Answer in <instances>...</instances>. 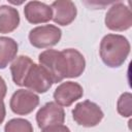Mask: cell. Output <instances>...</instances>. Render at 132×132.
<instances>
[{
  "instance_id": "cell-9",
  "label": "cell",
  "mask_w": 132,
  "mask_h": 132,
  "mask_svg": "<svg viewBox=\"0 0 132 132\" xmlns=\"http://www.w3.org/2000/svg\"><path fill=\"white\" fill-rule=\"evenodd\" d=\"M84 95L82 87L74 81L60 84L54 92V99L60 106H70L73 102L80 99Z\"/></svg>"
},
{
  "instance_id": "cell-3",
  "label": "cell",
  "mask_w": 132,
  "mask_h": 132,
  "mask_svg": "<svg viewBox=\"0 0 132 132\" xmlns=\"http://www.w3.org/2000/svg\"><path fill=\"white\" fill-rule=\"evenodd\" d=\"M104 113L100 106L90 100H85L75 105L72 109L73 120L82 127H95L103 119Z\"/></svg>"
},
{
  "instance_id": "cell-2",
  "label": "cell",
  "mask_w": 132,
  "mask_h": 132,
  "mask_svg": "<svg viewBox=\"0 0 132 132\" xmlns=\"http://www.w3.org/2000/svg\"><path fill=\"white\" fill-rule=\"evenodd\" d=\"M39 64L48 72L53 82H61L67 78V65L63 52L56 50H46L38 56Z\"/></svg>"
},
{
  "instance_id": "cell-11",
  "label": "cell",
  "mask_w": 132,
  "mask_h": 132,
  "mask_svg": "<svg viewBox=\"0 0 132 132\" xmlns=\"http://www.w3.org/2000/svg\"><path fill=\"white\" fill-rule=\"evenodd\" d=\"M24 14L26 20L31 24L47 23L53 19L51 6L39 1H30L25 5Z\"/></svg>"
},
{
  "instance_id": "cell-13",
  "label": "cell",
  "mask_w": 132,
  "mask_h": 132,
  "mask_svg": "<svg viewBox=\"0 0 132 132\" xmlns=\"http://www.w3.org/2000/svg\"><path fill=\"white\" fill-rule=\"evenodd\" d=\"M20 24V13L16 8L8 5L0 6V33L14 31Z\"/></svg>"
},
{
  "instance_id": "cell-4",
  "label": "cell",
  "mask_w": 132,
  "mask_h": 132,
  "mask_svg": "<svg viewBox=\"0 0 132 132\" xmlns=\"http://www.w3.org/2000/svg\"><path fill=\"white\" fill-rule=\"evenodd\" d=\"M104 22L111 31H126L132 26V11L123 2L114 3L107 10Z\"/></svg>"
},
{
  "instance_id": "cell-1",
  "label": "cell",
  "mask_w": 132,
  "mask_h": 132,
  "mask_svg": "<svg viewBox=\"0 0 132 132\" xmlns=\"http://www.w3.org/2000/svg\"><path fill=\"white\" fill-rule=\"evenodd\" d=\"M99 54L102 62L110 67L122 66L130 54V43L126 37L120 34H107L101 42Z\"/></svg>"
},
{
  "instance_id": "cell-10",
  "label": "cell",
  "mask_w": 132,
  "mask_h": 132,
  "mask_svg": "<svg viewBox=\"0 0 132 132\" xmlns=\"http://www.w3.org/2000/svg\"><path fill=\"white\" fill-rule=\"evenodd\" d=\"M53 10V21L61 26H67L71 24L76 18V6L69 0H57L51 5Z\"/></svg>"
},
{
  "instance_id": "cell-17",
  "label": "cell",
  "mask_w": 132,
  "mask_h": 132,
  "mask_svg": "<svg viewBox=\"0 0 132 132\" xmlns=\"http://www.w3.org/2000/svg\"><path fill=\"white\" fill-rule=\"evenodd\" d=\"M118 112L124 118H130L132 114V95L129 92L123 93L117 103Z\"/></svg>"
},
{
  "instance_id": "cell-15",
  "label": "cell",
  "mask_w": 132,
  "mask_h": 132,
  "mask_svg": "<svg viewBox=\"0 0 132 132\" xmlns=\"http://www.w3.org/2000/svg\"><path fill=\"white\" fill-rule=\"evenodd\" d=\"M19 45L16 41L10 37L0 36V69H4L14 60L18 54Z\"/></svg>"
},
{
  "instance_id": "cell-12",
  "label": "cell",
  "mask_w": 132,
  "mask_h": 132,
  "mask_svg": "<svg viewBox=\"0 0 132 132\" xmlns=\"http://www.w3.org/2000/svg\"><path fill=\"white\" fill-rule=\"evenodd\" d=\"M62 52L67 65V78L80 76L86 68V60L82 54L75 48H65Z\"/></svg>"
},
{
  "instance_id": "cell-7",
  "label": "cell",
  "mask_w": 132,
  "mask_h": 132,
  "mask_svg": "<svg viewBox=\"0 0 132 132\" xmlns=\"http://www.w3.org/2000/svg\"><path fill=\"white\" fill-rule=\"evenodd\" d=\"M39 104V97L34 92L20 89L16 90L9 102L10 109L20 116H26L31 113Z\"/></svg>"
},
{
  "instance_id": "cell-18",
  "label": "cell",
  "mask_w": 132,
  "mask_h": 132,
  "mask_svg": "<svg viewBox=\"0 0 132 132\" xmlns=\"http://www.w3.org/2000/svg\"><path fill=\"white\" fill-rule=\"evenodd\" d=\"M41 132H71V131L67 126L60 124V125H54V126L47 127L45 129H42Z\"/></svg>"
},
{
  "instance_id": "cell-14",
  "label": "cell",
  "mask_w": 132,
  "mask_h": 132,
  "mask_svg": "<svg viewBox=\"0 0 132 132\" xmlns=\"http://www.w3.org/2000/svg\"><path fill=\"white\" fill-rule=\"evenodd\" d=\"M33 61L28 56H19L14 58L10 65V72L12 76V80L16 86L23 87L24 80L26 75L28 74V71L30 67L33 65Z\"/></svg>"
},
{
  "instance_id": "cell-5",
  "label": "cell",
  "mask_w": 132,
  "mask_h": 132,
  "mask_svg": "<svg viewBox=\"0 0 132 132\" xmlns=\"http://www.w3.org/2000/svg\"><path fill=\"white\" fill-rule=\"evenodd\" d=\"M62 36V31L55 25H43L33 28L29 32L31 45L37 48H46L56 45Z\"/></svg>"
},
{
  "instance_id": "cell-20",
  "label": "cell",
  "mask_w": 132,
  "mask_h": 132,
  "mask_svg": "<svg viewBox=\"0 0 132 132\" xmlns=\"http://www.w3.org/2000/svg\"><path fill=\"white\" fill-rule=\"evenodd\" d=\"M6 114V110H5V105L3 102V99H0V125L2 124V122L4 121Z\"/></svg>"
},
{
  "instance_id": "cell-6",
  "label": "cell",
  "mask_w": 132,
  "mask_h": 132,
  "mask_svg": "<svg viewBox=\"0 0 132 132\" xmlns=\"http://www.w3.org/2000/svg\"><path fill=\"white\" fill-rule=\"evenodd\" d=\"M53 84V79L48 72L40 64L33 63L25 77L23 87L28 88L32 92L45 93L51 89Z\"/></svg>"
},
{
  "instance_id": "cell-16",
  "label": "cell",
  "mask_w": 132,
  "mask_h": 132,
  "mask_svg": "<svg viewBox=\"0 0 132 132\" xmlns=\"http://www.w3.org/2000/svg\"><path fill=\"white\" fill-rule=\"evenodd\" d=\"M4 132H33V127L28 120L11 119L5 124Z\"/></svg>"
},
{
  "instance_id": "cell-19",
  "label": "cell",
  "mask_w": 132,
  "mask_h": 132,
  "mask_svg": "<svg viewBox=\"0 0 132 132\" xmlns=\"http://www.w3.org/2000/svg\"><path fill=\"white\" fill-rule=\"evenodd\" d=\"M6 91H7V87H6L5 80L0 76V99H3L5 97Z\"/></svg>"
},
{
  "instance_id": "cell-8",
  "label": "cell",
  "mask_w": 132,
  "mask_h": 132,
  "mask_svg": "<svg viewBox=\"0 0 132 132\" xmlns=\"http://www.w3.org/2000/svg\"><path fill=\"white\" fill-rule=\"evenodd\" d=\"M64 121L65 111L56 102H47L36 113V122L41 130L54 125L63 124Z\"/></svg>"
}]
</instances>
